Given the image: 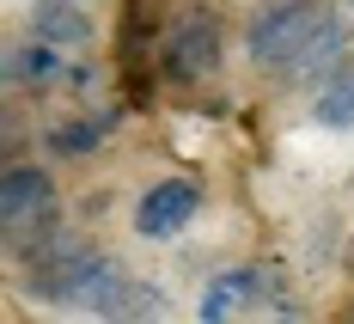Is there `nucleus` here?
Masks as SVG:
<instances>
[{
    "label": "nucleus",
    "instance_id": "1",
    "mask_svg": "<svg viewBox=\"0 0 354 324\" xmlns=\"http://www.w3.org/2000/svg\"><path fill=\"white\" fill-rule=\"evenodd\" d=\"M318 19H324V12L312 6V0H269V6L245 25L250 62L269 68V73H287V68H293V55L306 49V37H312Z\"/></svg>",
    "mask_w": 354,
    "mask_h": 324
},
{
    "label": "nucleus",
    "instance_id": "2",
    "mask_svg": "<svg viewBox=\"0 0 354 324\" xmlns=\"http://www.w3.org/2000/svg\"><path fill=\"white\" fill-rule=\"evenodd\" d=\"M25 263H31V294H37V300H49V306H80V294H86L92 276H98L104 251H92L86 239L55 233V239H49V245H37Z\"/></svg>",
    "mask_w": 354,
    "mask_h": 324
},
{
    "label": "nucleus",
    "instance_id": "3",
    "mask_svg": "<svg viewBox=\"0 0 354 324\" xmlns=\"http://www.w3.org/2000/svg\"><path fill=\"white\" fill-rule=\"evenodd\" d=\"M220 49H226L220 19H214L208 6H196V12H183L171 31L159 37V68H165V80H177V86H196V80H208V73L220 68Z\"/></svg>",
    "mask_w": 354,
    "mask_h": 324
},
{
    "label": "nucleus",
    "instance_id": "4",
    "mask_svg": "<svg viewBox=\"0 0 354 324\" xmlns=\"http://www.w3.org/2000/svg\"><path fill=\"white\" fill-rule=\"evenodd\" d=\"M196 208H202V190L189 178H165V183H153L141 202H135V233H141V239H171L177 226H189Z\"/></svg>",
    "mask_w": 354,
    "mask_h": 324
},
{
    "label": "nucleus",
    "instance_id": "5",
    "mask_svg": "<svg viewBox=\"0 0 354 324\" xmlns=\"http://www.w3.org/2000/svg\"><path fill=\"white\" fill-rule=\"evenodd\" d=\"M49 196H55V183H49L43 165H6V178H0V220L19 226L31 215H49Z\"/></svg>",
    "mask_w": 354,
    "mask_h": 324
},
{
    "label": "nucleus",
    "instance_id": "6",
    "mask_svg": "<svg viewBox=\"0 0 354 324\" xmlns=\"http://www.w3.org/2000/svg\"><path fill=\"white\" fill-rule=\"evenodd\" d=\"M257 288H263V276L257 269H220L208 288H202V324H226V318H239V312H250L257 306Z\"/></svg>",
    "mask_w": 354,
    "mask_h": 324
},
{
    "label": "nucleus",
    "instance_id": "7",
    "mask_svg": "<svg viewBox=\"0 0 354 324\" xmlns=\"http://www.w3.org/2000/svg\"><path fill=\"white\" fill-rule=\"evenodd\" d=\"M342 49H348V25H342L336 12H324L318 25H312V37H306V49L293 55V68H287V80H318V73H336V62H342Z\"/></svg>",
    "mask_w": 354,
    "mask_h": 324
},
{
    "label": "nucleus",
    "instance_id": "8",
    "mask_svg": "<svg viewBox=\"0 0 354 324\" xmlns=\"http://www.w3.org/2000/svg\"><path fill=\"white\" fill-rule=\"evenodd\" d=\"M31 31L62 49H80V43H92V19L73 0H31Z\"/></svg>",
    "mask_w": 354,
    "mask_h": 324
},
{
    "label": "nucleus",
    "instance_id": "9",
    "mask_svg": "<svg viewBox=\"0 0 354 324\" xmlns=\"http://www.w3.org/2000/svg\"><path fill=\"white\" fill-rule=\"evenodd\" d=\"M312 116H318L324 129H354V62L348 68H336L330 80H324L318 105H312Z\"/></svg>",
    "mask_w": 354,
    "mask_h": 324
},
{
    "label": "nucleus",
    "instance_id": "10",
    "mask_svg": "<svg viewBox=\"0 0 354 324\" xmlns=\"http://www.w3.org/2000/svg\"><path fill=\"white\" fill-rule=\"evenodd\" d=\"M62 73V43H49V37H37V43H25L12 62H6V80H31V86H43V80H55Z\"/></svg>",
    "mask_w": 354,
    "mask_h": 324
},
{
    "label": "nucleus",
    "instance_id": "11",
    "mask_svg": "<svg viewBox=\"0 0 354 324\" xmlns=\"http://www.w3.org/2000/svg\"><path fill=\"white\" fill-rule=\"evenodd\" d=\"M98 141H104V123H92V116H80V123H62V129H49V147H55V153H68V159L92 153Z\"/></svg>",
    "mask_w": 354,
    "mask_h": 324
},
{
    "label": "nucleus",
    "instance_id": "12",
    "mask_svg": "<svg viewBox=\"0 0 354 324\" xmlns=\"http://www.w3.org/2000/svg\"><path fill=\"white\" fill-rule=\"evenodd\" d=\"M165 312V300H159V288H129V306H122V318H159Z\"/></svg>",
    "mask_w": 354,
    "mask_h": 324
},
{
    "label": "nucleus",
    "instance_id": "13",
    "mask_svg": "<svg viewBox=\"0 0 354 324\" xmlns=\"http://www.w3.org/2000/svg\"><path fill=\"white\" fill-rule=\"evenodd\" d=\"M348 6H354V0H348Z\"/></svg>",
    "mask_w": 354,
    "mask_h": 324
}]
</instances>
